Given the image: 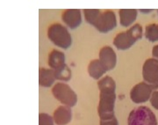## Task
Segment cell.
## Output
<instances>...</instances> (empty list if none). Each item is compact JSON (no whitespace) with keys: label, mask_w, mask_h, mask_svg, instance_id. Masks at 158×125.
<instances>
[{"label":"cell","mask_w":158,"mask_h":125,"mask_svg":"<svg viewBox=\"0 0 158 125\" xmlns=\"http://www.w3.org/2000/svg\"><path fill=\"white\" fill-rule=\"evenodd\" d=\"M98 86L100 91L98 113L100 120L115 117L114 108L116 102V83L112 77L106 76L98 80Z\"/></svg>","instance_id":"obj_1"},{"label":"cell","mask_w":158,"mask_h":125,"mask_svg":"<svg viewBox=\"0 0 158 125\" xmlns=\"http://www.w3.org/2000/svg\"><path fill=\"white\" fill-rule=\"evenodd\" d=\"M143 36V28L141 24H135L128 30L118 33L113 39V45L118 50H129L136 41Z\"/></svg>","instance_id":"obj_2"},{"label":"cell","mask_w":158,"mask_h":125,"mask_svg":"<svg viewBox=\"0 0 158 125\" xmlns=\"http://www.w3.org/2000/svg\"><path fill=\"white\" fill-rule=\"evenodd\" d=\"M48 37L52 43L63 50H68L72 44V36L68 28L59 23H54L49 26Z\"/></svg>","instance_id":"obj_3"},{"label":"cell","mask_w":158,"mask_h":125,"mask_svg":"<svg viewBox=\"0 0 158 125\" xmlns=\"http://www.w3.org/2000/svg\"><path fill=\"white\" fill-rule=\"evenodd\" d=\"M127 125H158V123L156 114L150 108L140 106L130 112Z\"/></svg>","instance_id":"obj_4"},{"label":"cell","mask_w":158,"mask_h":125,"mask_svg":"<svg viewBox=\"0 0 158 125\" xmlns=\"http://www.w3.org/2000/svg\"><path fill=\"white\" fill-rule=\"evenodd\" d=\"M52 93L60 102L72 108L77 102V96L72 88L65 83H56L52 88Z\"/></svg>","instance_id":"obj_5"},{"label":"cell","mask_w":158,"mask_h":125,"mask_svg":"<svg viewBox=\"0 0 158 125\" xmlns=\"http://www.w3.org/2000/svg\"><path fill=\"white\" fill-rule=\"evenodd\" d=\"M93 27L102 34L113 31L117 27V18L113 10L101 11Z\"/></svg>","instance_id":"obj_6"},{"label":"cell","mask_w":158,"mask_h":125,"mask_svg":"<svg viewBox=\"0 0 158 125\" xmlns=\"http://www.w3.org/2000/svg\"><path fill=\"white\" fill-rule=\"evenodd\" d=\"M142 78L144 82L158 89V61L155 58L147 59L142 66Z\"/></svg>","instance_id":"obj_7"},{"label":"cell","mask_w":158,"mask_h":125,"mask_svg":"<svg viewBox=\"0 0 158 125\" xmlns=\"http://www.w3.org/2000/svg\"><path fill=\"white\" fill-rule=\"evenodd\" d=\"M153 88L152 85H148L146 82H140L135 85L130 92V99L134 103L141 104V103L147 102L150 100V97L152 95Z\"/></svg>","instance_id":"obj_8"},{"label":"cell","mask_w":158,"mask_h":125,"mask_svg":"<svg viewBox=\"0 0 158 125\" xmlns=\"http://www.w3.org/2000/svg\"><path fill=\"white\" fill-rule=\"evenodd\" d=\"M99 61L106 71H112L117 64V55L112 47L104 46L99 51Z\"/></svg>","instance_id":"obj_9"},{"label":"cell","mask_w":158,"mask_h":125,"mask_svg":"<svg viewBox=\"0 0 158 125\" xmlns=\"http://www.w3.org/2000/svg\"><path fill=\"white\" fill-rule=\"evenodd\" d=\"M62 20L69 29H77L82 24V12L79 9H67L62 12Z\"/></svg>","instance_id":"obj_10"},{"label":"cell","mask_w":158,"mask_h":125,"mask_svg":"<svg viewBox=\"0 0 158 125\" xmlns=\"http://www.w3.org/2000/svg\"><path fill=\"white\" fill-rule=\"evenodd\" d=\"M53 118L57 125H66L72 119V111L68 106H60L56 109Z\"/></svg>","instance_id":"obj_11"},{"label":"cell","mask_w":158,"mask_h":125,"mask_svg":"<svg viewBox=\"0 0 158 125\" xmlns=\"http://www.w3.org/2000/svg\"><path fill=\"white\" fill-rule=\"evenodd\" d=\"M118 15L120 25L124 28H127L136 20L138 11L136 9H119Z\"/></svg>","instance_id":"obj_12"},{"label":"cell","mask_w":158,"mask_h":125,"mask_svg":"<svg viewBox=\"0 0 158 125\" xmlns=\"http://www.w3.org/2000/svg\"><path fill=\"white\" fill-rule=\"evenodd\" d=\"M65 60H66L65 54L57 50H53L48 55V65L54 71L64 66L66 64Z\"/></svg>","instance_id":"obj_13"},{"label":"cell","mask_w":158,"mask_h":125,"mask_svg":"<svg viewBox=\"0 0 158 125\" xmlns=\"http://www.w3.org/2000/svg\"><path fill=\"white\" fill-rule=\"evenodd\" d=\"M55 71L52 69L40 68L39 70V85L42 87H50L56 81Z\"/></svg>","instance_id":"obj_14"},{"label":"cell","mask_w":158,"mask_h":125,"mask_svg":"<svg viewBox=\"0 0 158 125\" xmlns=\"http://www.w3.org/2000/svg\"><path fill=\"white\" fill-rule=\"evenodd\" d=\"M106 72L99 59H94L90 61L88 65V73L94 80H100L102 76Z\"/></svg>","instance_id":"obj_15"},{"label":"cell","mask_w":158,"mask_h":125,"mask_svg":"<svg viewBox=\"0 0 158 125\" xmlns=\"http://www.w3.org/2000/svg\"><path fill=\"white\" fill-rule=\"evenodd\" d=\"M145 38L150 42L158 41V24H148L145 28Z\"/></svg>","instance_id":"obj_16"},{"label":"cell","mask_w":158,"mask_h":125,"mask_svg":"<svg viewBox=\"0 0 158 125\" xmlns=\"http://www.w3.org/2000/svg\"><path fill=\"white\" fill-rule=\"evenodd\" d=\"M83 12H84V16H85L86 22L93 26L98 17L99 16L101 10H99V9H84Z\"/></svg>","instance_id":"obj_17"},{"label":"cell","mask_w":158,"mask_h":125,"mask_svg":"<svg viewBox=\"0 0 158 125\" xmlns=\"http://www.w3.org/2000/svg\"><path fill=\"white\" fill-rule=\"evenodd\" d=\"M55 75L56 79L61 81H65L67 82L71 79V71L67 64L62 66V68L58 69L55 71Z\"/></svg>","instance_id":"obj_18"},{"label":"cell","mask_w":158,"mask_h":125,"mask_svg":"<svg viewBox=\"0 0 158 125\" xmlns=\"http://www.w3.org/2000/svg\"><path fill=\"white\" fill-rule=\"evenodd\" d=\"M39 125H55L53 116L48 114L40 113L39 114Z\"/></svg>","instance_id":"obj_19"},{"label":"cell","mask_w":158,"mask_h":125,"mask_svg":"<svg viewBox=\"0 0 158 125\" xmlns=\"http://www.w3.org/2000/svg\"><path fill=\"white\" fill-rule=\"evenodd\" d=\"M149 101H150L151 106H152L153 108L158 110V90L153 92L152 95L150 97Z\"/></svg>","instance_id":"obj_20"},{"label":"cell","mask_w":158,"mask_h":125,"mask_svg":"<svg viewBox=\"0 0 158 125\" xmlns=\"http://www.w3.org/2000/svg\"><path fill=\"white\" fill-rule=\"evenodd\" d=\"M99 125H118V122L116 117H113L111 119L100 120Z\"/></svg>","instance_id":"obj_21"},{"label":"cell","mask_w":158,"mask_h":125,"mask_svg":"<svg viewBox=\"0 0 158 125\" xmlns=\"http://www.w3.org/2000/svg\"><path fill=\"white\" fill-rule=\"evenodd\" d=\"M152 56H153V58L156 59V60L158 61V44L157 45H156L153 47Z\"/></svg>","instance_id":"obj_22"},{"label":"cell","mask_w":158,"mask_h":125,"mask_svg":"<svg viewBox=\"0 0 158 125\" xmlns=\"http://www.w3.org/2000/svg\"><path fill=\"white\" fill-rule=\"evenodd\" d=\"M140 11H141L142 13H149V12H151V11H153V9H149V10H143V9H140L139 10Z\"/></svg>","instance_id":"obj_23"},{"label":"cell","mask_w":158,"mask_h":125,"mask_svg":"<svg viewBox=\"0 0 158 125\" xmlns=\"http://www.w3.org/2000/svg\"><path fill=\"white\" fill-rule=\"evenodd\" d=\"M157 14H158V10H157Z\"/></svg>","instance_id":"obj_24"}]
</instances>
